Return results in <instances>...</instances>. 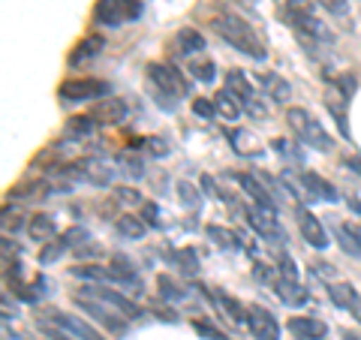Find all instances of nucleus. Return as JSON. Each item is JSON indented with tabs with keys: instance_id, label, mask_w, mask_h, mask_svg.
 I'll list each match as a JSON object with an SVG mask.
<instances>
[{
	"instance_id": "f257e3e1",
	"label": "nucleus",
	"mask_w": 361,
	"mask_h": 340,
	"mask_svg": "<svg viewBox=\"0 0 361 340\" xmlns=\"http://www.w3.org/2000/svg\"><path fill=\"white\" fill-rule=\"evenodd\" d=\"M211 28H214V33H217L220 40H226L232 49H238L241 54H247V58H253V61H265L268 58L265 45H262V40H259V33L253 30V25L247 18H241L235 9L217 6L211 13Z\"/></svg>"
},
{
	"instance_id": "f03ea898",
	"label": "nucleus",
	"mask_w": 361,
	"mask_h": 340,
	"mask_svg": "<svg viewBox=\"0 0 361 340\" xmlns=\"http://www.w3.org/2000/svg\"><path fill=\"white\" fill-rule=\"evenodd\" d=\"M148 82H151V90L157 97V106L166 109V111H175L178 99L190 94V82L172 63H151L148 66Z\"/></svg>"
},
{
	"instance_id": "7ed1b4c3",
	"label": "nucleus",
	"mask_w": 361,
	"mask_h": 340,
	"mask_svg": "<svg viewBox=\"0 0 361 340\" xmlns=\"http://www.w3.org/2000/svg\"><path fill=\"white\" fill-rule=\"evenodd\" d=\"M286 121H289V127L301 135V142L307 145V148H313V151H331L334 148V139L325 133V127L307 109H298V106L286 109Z\"/></svg>"
},
{
	"instance_id": "20e7f679",
	"label": "nucleus",
	"mask_w": 361,
	"mask_h": 340,
	"mask_svg": "<svg viewBox=\"0 0 361 340\" xmlns=\"http://www.w3.org/2000/svg\"><path fill=\"white\" fill-rule=\"evenodd\" d=\"M73 301H75V308H82L90 316V320L99 322L103 328H109L111 334H123V332H127V316H123L118 308L106 304L103 298H97V296H90V292L78 289L75 296H73Z\"/></svg>"
},
{
	"instance_id": "39448f33",
	"label": "nucleus",
	"mask_w": 361,
	"mask_h": 340,
	"mask_svg": "<svg viewBox=\"0 0 361 340\" xmlns=\"http://www.w3.org/2000/svg\"><path fill=\"white\" fill-rule=\"evenodd\" d=\"M142 16V0H97L94 21L103 28H121Z\"/></svg>"
},
{
	"instance_id": "423d86ee",
	"label": "nucleus",
	"mask_w": 361,
	"mask_h": 340,
	"mask_svg": "<svg viewBox=\"0 0 361 340\" xmlns=\"http://www.w3.org/2000/svg\"><path fill=\"white\" fill-rule=\"evenodd\" d=\"M58 97L63 103H85V99H106L109 97V85L99 78H70L58 87Z\"/></svg>"
},
{
	"instance_id": "0eeeda50",
	"label": "nucleus",
	"mask_w": 361,
	"mask_h": 340,
	"mask_svg": "<svg viewBox=\"0 0 361 340\" xmlns=\"http://www.w3.org/2000/svg\"><path fill=\"white\" fill-rule=\"evenodd\" d=\"M42 322H51L54 328H61V332H66V334L75 337V340H106L94 325L85 322L82 316L66 313V310H49V320H42Z\"/></svg>"
},
{
	"instance_id": "6e6552de",
	"label": "nucleus",
	"mask_w": 361,
	"mask_h": 340,
	"mask_svg": "<svg viewBox=\"0 0 361 340\" xmlns=\"http://www.w3.org/2000/svg\"><path fill=\"white\" fill-rule=\"evenodd\" d=\"M247 328L253 332L256 340H280V322L277 316H271V310L250 304L247 308Z\"/></svg>"
},
{
	"instance_id": "1a4fd4ad",
	"label": "nucleus",
	"mask_w": 361,
	"mask_h": 340,
	"mask_svg": "<svg viewBox=\"0 0 361 340\" xmlns=\"http://www.w3.org/2000/svg\"><path fill=\"white\" fill-rule=\"evenodd\" d=\"M295 220H298L301 238L313 247V250H325V247H329V232H325V226H322V220L316 217V214H310L307 208H298Z\"/></svg>"
},
{
	"instance_id": "9d476101",
	"label": "nucleus",
	"mask_w": 361,
	"mask_h": 340,
	"mask_svg": "<svg viewBox=\"0 0 361 340\" xmlns=\"http://www.w3.org/2000/svg\"><path fill=\"white\" fill-rule=\"evenodd\" d=\"M232 178L238 181V187L253 199V205H256V208H265V211H271V214H277V202H274V196H271V190H268L256 175H250V172H235Z\"/></svg>"
},
{
	"instance_id": "9b49d317",
	"label": "nucleus",
	"mask_w": 361,
	"mask_h": 340,
	"mask_svg": "<svg viewBox=\"0 0 361 340\" xmlns=\"http://www.w3.org/2000/svg\"><path fill=\"white\" fill-rule=\"evenodd\" d=\"M118 172H121L118 163L109 160V157H87L85 160V181L94 187H109Z\"/></svg>"
},
{
	"instance_id": "f8f14e48",
	"label": "nucleus",
	"mask_w": 361,
	"mask_h": 340,
	"mask_svg": "<svg viewBox=\"0 0 361 340\" xmlns=\"http://www.w3.org/2000/svg\"><path fill=\"white\" fill-rule=\"evenodd\" d=\"M247 223H250V229L256 235L268 238V241H283V229H280V223H277V214L253 205L250 211H247Z\"/></svg>"
},
{
	"instance_id": "ddd939ff",
	"label": "nucleus",
	"mask_w": 361,
	"mask_h": 340,
	"mask_svg": "<svg viewBox=\"0 0 361 340\" xmlns=\"http://www.w3.org/2000/svg\"><path fill=\"white\" fill-rule=\"evenodd\" d=\"M85 292H90V296H97V298H103L106 304H111V308H118L127 320H139L142 316V310L135 308V304L123 296V292H118V289H109V286H103V283H90V286H85Z\"/></svg>"
},
{
	"instance_id": "4468645a",
	"label": "nucleus",
	"mask_w": 361,
	"mask_h": 340,
	"mask_svg": "<svg viewBox=\"0 0 361 340\" xmlns=\"http://www.w3.org/2000/svg\"><path fill=\"white\" fill-rule=\"evenodd\" d=\"M90 118L97 121V127H115V123H121L127 118V103L118 97H106L90 109Z\"/></svg>"
},
{
	"instance_id": "2eb2a0df",
	"label": "nucleus",
	"mask_w": 361,
	"mask_h": 340,
	"mask_svg": "<svg viewBox=\"0 0 361 340\" xmlns=\"http://www.w3.org/2000/svg\"><path fill=\"white\" fill-rule=\"evenodd\" d=\"M304 190H307L310 199H322V202H337L341 196H337V187L331 184V181H325L319 172H298Z\"/></svg>"
},
{
	"instance_id": "dca6fc26",
	"label": "nucleus",
	"mask_w": 361,
	"mask_h": 340,
	"mask_svg": "<svg viewBox=\"0 0 361 340\" xmlns=\"http://www.w3.org/2000/svg\"><path fill=\"white\" fill-rule=\"evenodd\" d=\"M289 332L295 334V340H322L329 334V325L322 320H316V316H292Z\"/></svg>"
},
{
	"instance_id": "f3484780",
	"label": "nucleus",
	"mask_w": 361,
	"mask_h": 340,
	"mask_svg": "<svg viewBox=\"0 0 361 340\" xmlns=\"http://www.w3.org/2000/svg\"><path fill=\"white\" fill-rule=\"evenodd\" d=\"M103 49H106V40L99 37V33H87V37L73 49V54H70V66H82V63H87V61H94Z\"/></svg>"
},
{
	"instance_id": "a211bd4d",
	"label": "nucleus",
	"mask_w": 361,
	"mask_h": 340,
	"mask_svg": "<svg viewBox=\"0 0 361 340\" xmlns=\"http://www.w3.org/2000/svg\"><path fill=\"white\" fill-rule=\"evenodd\" d=\"M274 292L277 298L289 304V308H304L307 304V292H304V286L298 280H289V277H277L274 280Z\"/></svg>"
},
{
	"instance_id": "6ab92c4d",
	"label": "nucleus",
	"mask_w": 361,
	"mask_h": 340,
	"mask_svg": "<svg viewBox=\"0 0 361 340\" xmlns=\"http://www.w3.org/2000/svg\"><path fill=\"white\" fill-rule=\"evenodd\" d=\"M259 82H262V87L268 90V97L271 99H277V103H289V97H292V87L283 75H277V73H262L259 75Z\"/></svg>"
},
{
	"instance_id": "aec40b11",
	"label": "nucleus",
	"mask_w": 361,
	"mask_h": 340,
	"mask_svg": "<svg viewBox=\"0 0 361 340\" xmlns=\"http://www.w3.org/2000/svg\"><path fill=\"white\" fill-rule=\"evenodd\" d=\"M175 40L180 45V54H187V58H196V54L205 51V37L196 28H180Z\"/></svg>"
},
{
	"instance_id": "412c9836",
	"label": "nucleus",
	"mask_w": 361,
	"mask_h": 340,
	"mask_svg": "<svg viewBox=\"0 0 361 340\" xmlns=\"http://www.w3.org/2000/svg\"><path fill=\"white\" fill-rule=\"evenodd\" d=\"M214 106H217V115H223L226 121H238L241 111H244V103L232 94V90H226V87L220 90L217 97H214Z\"/></svg>"
},
{
	"instance_id": "4be33fe9",
	"label": "nucleus",
	"mask_w": 361,
	"mask_h": 340,
	"mask_svg": "<svg viewBox=\"0 0 361 340\" xmlns=\"http://www.w3.org/2000/svg\"><path fill=\"white\" fill-rule=\"evenodd\" d=\"M115 229L123 238H130V241H139V238H145V232H148V223H145L139 214H121L115 220Z\"/></svg>"
},
{
	"instance_id": "5701e85b",
	"label": "nucleus",
	"mask_w": 361,
	"mask_h": 340,
	"mask_svg": "<svg viewBox=\"0 0 361 340\" xmlns=\"http://www.w3.org/2000/svg\"><path fill=\"white\" fill-rule=\"evenodd\" d=\"M27 232L33 241H54V235H58V226L49 214H33L30 223H27Z\"/></svg>"
},
{
	"instance_id": "b1692460",
	"label": "nucleus",
	"mask_w": 361,
	"mask_h": 340,
	"mask_svg": "<svg viewBox=\"0 0 361 340\" xmlns=\"http://www.w3.org/2000/svg\"><path fill=\"white\" fill-rule=\"evenodd\" d=\"M329 298L337 304V308H343V310H353L355 308V301L361 298L353 283H331L329 286Z\"/></svg>"
},
{
	"instance_id": "393cba45",
	"label": "nucleus",
	"mask_w": 361,
	"mask_h": 340,
	"mask_svg": "<svg viewBox=\"0 0 361 340\" xmlns=\"http://www.w3.org/2000/svg\"><path fill=\"white\" fill-rule=\"evenodd\" d=\"M229 142H232L235 154H241V157L259 154V139H256L250 130H232V133H229Z\"/></svg>"
},
{
	"instance_id": "a878e982",
	"label": "nucleus",
	"mask_w": 361,
	"mask_h": 340,
	"mask_svg": "<svg viewBox=\"0 0 361 340\" xmlns=\"http://www.w3.org/2000/svg\"><path fill=\"white\" fill-rule=\"evenodd\" d=\"M214 298H217V304L223 308V313H229V320L235 322V325H247V308L241 301H235V298H229L223 289H217L214 292Z\"/></svg>"
},
{
	"instance_id": "bb28decb",
	"label": "nucleus",
	"mask_w": 361,
	"mask_h": 340,
	"mask_svg": "<svg viewBox=\"0 0 361 340\" xmlns=\"http://www.w3.org/2000/svg\"><path fill=\"white\" fill-rule=\"evenodd\" d=\"M205 235L220 247V250H238V244H241V238L232 229H226V226H205Z\"/></svg>"
},
{
	"instance_id": "cd10ccee",
	"label": "nucleus",
	"mask_w": 361,
	"mask_h": 340,
	"mask_svg": "<svg viewBox=\"0 0 361 340\" xmlns=\"http://www.w3.org/2000/svg\"><path fill=\"white\" fill-rule=\"evenodd\" d=\"M226 90H232L241 103H247V99H256L253 87H250V82H247V75L241 70H229V75H226Z\"/></svg>"
},
{
	"instance_id": "c85d7f7f",
	"label": "nucleus",
	"mask_w": 361,
	"mask_h": 340,
	"mask_svg": "<svg viewBox=\"0 0 361 340\" xmlns=\"http://www.w3.org/2000/svg\"><path fill=\"white\" fill-rule=\"evenodd\" d=\"M94 127H97V121L90 118V115H78V118L66 121L63 135H66V139H87V135L94 133Z\"/></svg>"
},
{
	"instance_id": "c756f323",
	"label": "nucleus",
	"mask_w": 361,
	"mask_h": 340,
	"mask_svg": "<svg viewBox=\"0 0 361 340\" xmlns=\"http://www.w3.org/2000/svg\"><path fill=\"white\" fill-rule=\"evenodd\" d=\"M187 73L196 78V82H205V85H211L214 78H217V66H214V61H208V58H193L187 63Z\"/></svg>"
},
{
	"instance_id": "7c9ffc66",
	"label": "nucleus",
	"mask_w": 361,
	"mask_h": 340,
	"mask_svg": "<svg viewBox=\"0 0 361 340\" xmlns=\"http://www.w3.org/2000/svg\"><path fill=\"white\" fill-rule=\"evenodd\" d=\"M157 289H160V298H166V301H184L187 298V289L169 274L157 277Z\"/></svg>"
},
{
	"instance_id": "2f4dec72",
	"label": "nucleus",
	"mask_w": 361,
	"mask_h": 340,
	"mask_svg": "<svg viewBox=\"0 0 361 340\" xmlns=\"http://www.w3.org/2000/svg\"><path fill=\"white\" fill-rule=\"evenodd\" d=\"M115 163L121 169V175H127V178H145V163L135 154H118Z\"/></svg>"
},
{
	"instance_id": "473e14b6",
	"label": "nucleus",
	"mask_w": 361,
	"mask_h": 340,
	"mask_svg": "<svg viewBox=\"0 0 361 340\" xmlns=\"http://www.w3.org/2000/svg\"><path fill=\"white\" fill-rule=\"evenodd\" d=\"M325 13L329 16H334L337 21H349L353 25V16H349V0H316Z\"/></svg>"
},
{
	"instance_id": "72a5a7b5",
	"label": "nucleus",
	"mask_w": 361,
	"mask_h": 340,
	"mask_svg": "<svg viewBox=\"0 0 361 340\" xmlns=\"http://www.w3.org/2000/svg\"><path fill=\"white\" fill-rule=\"evenodd\" d=\"M271 148H274L289 163H301V151H295V145H292L289 139H274V142H271Z\"/></svg>"
},
{
	"instance_id": "f704fd0d",
	"label": "nucleus",
	"mask_w": 361,
	"mask_h": 340,
	"mask_svg": "<svg viewBox=\"0 0 361 340\" xmlns=\"http://www.w3.org/2000/svg\"><path fill=\"white\" fill-rule=\"evenodd\" d=\"M190 106H193V115H196V118H202V121H211L214 115H217V106H214V99L196 97V99H193V103H190Z\"/></svg>"
},
{
	"instance_id": "c9c22d12",
	"label": "nucleus",
	"mask_w": 361,
	"mask_h": 340,
	"mask_svg": "<svg viewBox=\"0 0 361 340\" xmlns=\"http://www.w3.org/2000/svg\"><path fill=\"white\" fill-rule=\"evenodd\" d=\"M175 259H178V265H180L184 274H196V271H199V256L193 250H178Z\"/></svg>"
},
{
	"instance_id": "e433bc0d",
	"label": "nucleus",
	"mask_w": 361,
	"mask_h": 340,
	"mask_svg": "<svg viewBox=\"0 0 361 340\" xmlns=\"http://www.w3.org/2000/svg\"><path fill=\"white\" fill-rule=\"evenodd\" d=\"M178 196H180V202H184L187 208H199V193H196V187L190 184V181H180L178 184Z\"/></svg>"
},
{
	"instance_id": "4c0bfd02",
	"label": "nucleus",
	"mask_w": 361,
	"mask_h": 340,
	"mask_svg": "<svg viewBox=\"0 0 361 340\" xmlns=\"http://www.w3.org/2000/svg\"><path fill=\"white\" fill-rule=\"evenodd\" d=\"M337 238H341V244H343V250H346V253L361 256V247H358V241L353 238V232H349L346 226H337Z\"/></svg>"
},
{
	"instance_id": "58836bf2",
	"label": "nucleus",
	"mask_w": 361,
	"mask_h": 340,
	"mask_svg": "<svg viewBox=\"0 0 361 340\" xmlns=\"http://www.w3.org/2000/svg\"><path fill=\"white\" fill-rule=\"evenodd\" d=\"M115 199L123 202V205H145V202H142V193L133 190V187H118V190H115Z\"/></svg>"
},
{
	"instance_id": "ea45409f",
	"label": "nucleus",
	"mask_w": 361,
	"mask_h": 340,
	"mask_svg": "<svg viewBox=\"0 0 361 340\" xmlns=\"http://www.w3.org/2000/svg\"><path fill=\"white\" fill-rule=\"evenodd\" d=\"M63 250H66V241H63V238H54V241H51V247H45L39 259H42L45 265H49V262H54V259H58Z\"/></svg>"
},
{
	"instance_id": "a19ab883",
	"label": "nucleus",
	"mask_w": 361,
	"mask_h": 340,
	"mask_svg": "<svg viewBox=\"0 0 361 340\" xmlns=\"http://www.w3.org/2000/svg\"><path fill=\"white\" fill-rule=\"evenodd\" d=\"M193 328H196V334H202V337H208V340H226V334L223 332H217L211 322H202V320H193Z\"/></svg>"
},
{
	"instance_id": "79ce46f5",
	"label": "nucleus",
	"mask_w": 361,
	"mask_h": 340,
	"mask_svg": "<svg viewBox=\"0 0 361 340\" xmlns=\"http://www.w3.org/2000/svg\"><path fill=\"white\" fill-rule=\"evenodd\" d=\"M139 217H142L145 223H148V226H157V223H160V208H157V205H154V202H145V205H142V214H139Z\"/></svg>"
},
{
	"instance_id": "37998d69",
	"label": "nucleus",
	"mask_w": 361,
	"mask_h": 340,
	"mask_svg": "<svg viewBox=\"0 0 361 340\" xmlns=\"http://www.w3.org/2000/svg\"><path fill=\"white\" fill-rule=\"evenodd\" d=\"M4 229H6V232H9V229H13V232L21 229V211H9V208L4 211Z\"/></svg>"
},
{
	"instance_id": "c03bdc74",
	"label": "nucleus",
	"mask_w": 361,
	"mask_h": 340,
	"mask_svg": "<svg viewBox=\"0 0 361 340\" xmlns=\"http://www.w3.org/2000/svg\"><path fill=\"white\" fill-rule=\"evenodd\" d=\"M39 328H42V334L51 337V340H75V337H70L66 332H61V328H54L51 322H39Z\"/></svg>"
},
{
	"instance_id": "a18cd8bd",
	"label": "nucleus",
	"mask_w": 361,
	"mask_h": 340,
	"mask_svg": "<svg viewBox=\"0 0 361 340\" xmlns=\"http://www.w3.org/2000/svg\"><path fill=\"white\" fill-rule=\"evenodd\" d=\"M280 271H283L280 277H289V280H295V277H298V268H295V262H292V259H289L286 253L280 256Z\"/></svg>"
},
{
	"instance_id": "49530a36",
	"label": "nucleus",
	"mask_w": 361,
	"mask_h": 340,
	"mask_svg": "<svg viewBox=\"0 0 361 340\" xmlns=\"http://www.w3.org/2000/svg\"><path fill=\"white\" fill-rule=\"evenodd\" d=\"M244 111H250L253 118H265V106L259 103V99H247V103H244Z\"/></svg>"
},
{
	"instance_id": "de8ad7c7",
	"label": "nucleus",
	"mask_w": 361,
	"mask_h": 340,
	"mask_svg": "<svg viewBox=\"0 0 361 340\" xmlns=\"http://www.w3.org/2000/svg\"><path fill=\"white\" fill-rule=\"evenodd\" d=\"M313 268H316V274L319 277H331L334 274V265H329V262H316Z\"/></svg>"
},
{
	"instance_id": "09e8293b",
	"label": "nucleus",
	"mask_w": 361,
	"mask_h": 340,
	"mask_svg": "<svg viewBox=\"0 0 361 340\" xmlns=\"http://www.w3.org/2000/svg\"><path fill=\"white\" fill-rule=\"evenodd\" d=\"M343 166L349 169V172H355V175H361V160H355V157H346V160H343Z\"/></svg>"
},
{
	"instance_id": "8fccbe9b",
	"label": "nucleus",
	"mask_w": 361,
	"mask_h": 340,
	"mask_svg": "<svg viewBox=\"0 0 361 340\" xmlns=\"http://www.w3.org/2000/svg\"><path fill=\"white\" fill-rule=\"evenodd\" d=\"M346 229L353 232V238H355V241H358V247H361V223H353V226H346Z\"/></svg>"
},
{
	"instance_id": "3c124183",
	"label": "nucleus",
	"mask_w": 361,
	"mask_h": 340,
	"mask_svg": "<svg viewBox=\"0 0 361 340\" xmlns=\"http://www.w3.org/2000/svg\"><path fill=\"white\" fill-rule=\"evenodd\" d=\"M343 340H361V334H358V332H349V328H346V332H343Z\"/></svg>"
},
{
	"instance_id": "603ef678",
	"label": "nucleus",
	"mask_w": 361,
	"mask_h": 340,
	"mask_svg": "<svg viewBox=\"0 0 361 340\" xmlns=\"http://www.w3.org/2000/svg\"><path fill=\"white\" fill-rule=\"evenodd\" d=\"M353 316H355V320H358V322H361V298H358V301H355V308H353Z\"/></svg>"
}]
</instances>
